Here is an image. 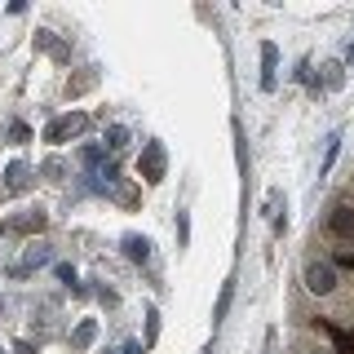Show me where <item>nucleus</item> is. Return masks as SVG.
Listing matches in <instances>:
<instances>
[{
  "label": "nucleus",
  "mask_w": 354,
  "mask_h": 354,
  "mask_svg": "<svg viewBox=\"0 0 354 354\" xmlns=\"http://www.w3.org/2000/svg\"><path fill=\"white\" fill-rule=\"evenodd\" d=\"M274 66H279V49L266 40V44H261V88H266V93L274 88Z\"/></svg>",
  "instance_id": "7"
},
{
  "label": "nucleus",
  "mask_w": 354,
  "mask_h": 354,
  "mask_svg": "<svg viewBox=\"0 0 354 354\" xmlns=\"http://www.w3.org/2000/svg\"><path fill=\"white\" fill-rule=\"evenodd\" d=\"M58 279H62V283H66V288H71V283H75V270H71V266H66V261H62V266H58Z\"/></svg>",
  "instance_id": "19"
},
{
  "label": "nucleus",
  "mask_w": 354,
  "mask_h": 354,
  "mask_svg": "<svg viewBox=\"0 0 354 354\" xmlns=\"http://www.w3.org/2000/svg\"><path fill=\"white\" fill-rule=\"evenodd\" d=\"M84 129H88V115H84V111H71V115H58L49 129H44V142L62 147L66 138H75V133H84Z\"/></svg>",
  "instance_id": "2"
},
{
  "label": "nucleus",
  "mask_w": 354,
  "mask_h": 354,
  "mask_svg": "<svg viewBox=\"0 0 354 354\" xmlns=\"http://www.w3.org/2000/svg\"><path fill=\"white\" fill-rule=\"evenodd\" d=\"M9 138H14V142H27L31 133H27V124H22V120H14V124H9Z\"/></svg>",
  "instance_id": "18"
},
{
  "label": "nucleus",
  "mask_w": 354,
  "mask_h": 354,
  "mask_svg": "<svg viewBox=\"0 0 354 354\" xmlns=\"http://www.w3.org/2000/svg\"><path fill=\"white\" fill-rule=\"evenodd\" d=\"M106 147H111V151H124V147H129V129H124V124H111V129H106Z\"/></svg>",
  "instance_id": "11"
},
{
  "label": "nucleus",
  "mask_w": 354,
  "mask_h": 354,
  "mask_svg": "<svg viewBox=\"0 0 354 354\" xmlns=\"http://www.w3.org/2000/svg\"><path fill=\"white\" fill-rule=\"evenodd\" d=\"M93 71H97V66H88V75H80V80H71V84H66V93H84V88H88V84L97 80Z\"/></svg>",
  "instance_id": "15"
},
{
  "label": "nucleus",
  "mask_w": 354,
  "mask_h": 354,
  "mask_svg": "<svg viewBox=\"0 0 354 354\" xmlns=\"http://www.w3.org/2000/svg\"><path fill=\"white\" fill-rule=\"evenodd\" d=\"M93 337H97V324H93V319L75 324V332H71V350H88V346H93Z\"/></svg>",
  "instance_id": "10"
},
{
  "label": "nucleus",
  "mask_w": 354,
  "mask_h": 354,
  "mask_svg": "<svg viewBox=\"0 0 354 354\" xmlns=\"http://www.w3.org/2000/svg\"><path fill=\"white\" fill-rule=\"evenodd\" d=\"M230 297H235V288L226 283V288H221V301H217V319H221V315H226V310H230Z\"/></svg>",
  "instance_id": "17"
},
{
  "label": "nucleus",
  "mask_w": 354,
  "mask_h": 354,
  "mask_svg": "<svg viewBox=\"0 0 354 354\" xmlns=\"http://www.w3.org/2000/svg\"><path fill=\"white\" fill-rule=\"evenodd\" d=\"M44 208H27L22 217H5L0 221V235H36V230H44Z\"/></svg>",
  "instance_id": "3"
},
{
  "label": "nucleus",
  "mask_w": 354,
  "mask_h": 354,
  "mask_svg": "<svg viewBox=\"0 0 354 354\" xmlns=\"http://www.w3.org/2000/svg\"><path fill=\"white\" fill-rule=\"evenodd\" d=\"M301 279H306V288L315 297H328V292H337V266H332L328 257H310Z\"/></svg>",
  "instance_id": "1"
},
{
  "label": "nucleus",
  "mask_w": 354,
  "mask_h": 354,
  "mask_svg": "<svg viewBox=\"0 0 354 354\" xmlns=\"http://www.w3.org/2000/svg\"><path fill=\"white\" fill-rule=\"evenodd\" d=\"M138 169H142V177H147V182H164V169H169V155H164V147H160V142H147V147H142V160H138Z\"/></svg>",
  "instance_id": "4"
},
{
  "label": "nucleus",
  "mask_w": 354,
  "mask_h": 354,
  "mask_svg": "<svg viewBox=\"0 0 354 354\" xmlns=\"http://www.w3.org/2000/svg\"><path fill=\"white\" fill-rule=\"evenodd\" d=\"M27 186H31V164L14 160V164L5 169V191H9V195H18V191H27Z\"/></svg>",
  "instance_id": "5"
},
{
  "label": "nucleus",
  "mask_w": 354,
  "mask_h": 354,
  "mask_svg": "<svg viewBox=\"0 0 354 354\" xmlns=\"http://www.w3.org/2000/svg\"><path fill=\"white\" fill-rule=\"evenodd\" d=\"M337 151H341V133H332V138H328V155H324V173L332 169V160H337Z\"/></svg>",
  "instance_id": "16"
},
{
  "label": "nucleus",
  "mask_w": 354,
  "mask_h": 354,
  "mask_svg": "<svg viewBox=\"0 0 354 354\" xmlns=\"http://www.w3.org/2000/svg\"><path fill=\"white\" fill-rule=\"evenodd\" d=\"M80 160L88 164V169H102V160H106V155H102V147H84V151H80Z\"/></svg>",
  "instance_id": "14"
},
{
  "label": "nucleus",
  "mask_w": 354,
  "mask_h": 354,
  "mask_svg": "<svg viewBox=\"0 0 354 354\" xmlns=\"http://www.w3.org/2000/svg\"><path fill=\"white\" fill-rule=\"evenodd\" d=\"M115 354H142V346H120Z\"/></svg>",
  "instance_id": "22"
},
{
  "label": "nucleus",
  "mask_w": 354,
  "mask_h": 354,
  "mask_svg": "<svg viewBox=\"0 0 354 354\" xmlns=\"http://www.w3.org/2000/svg\"><path fill=\"white\" fill-rule=\"evenodd\" d=\"M36 44H40L44 53H58V58H66V49H62L58 40H53V31H36Z\"/></svg>",
  "instance_id": "12"
},
{
  "label": "nucleus",
  "mask_w": 354,
  "mask_h": 354,
  "mask_svg": "<svg viewBox=\"0 0 354 354\" xmlns=\"http://www.w3.org/2000/svg\"><path fill=\"white\" fill-rule=\"evenodd\" d=\"M297 354H332V350H324V346H297Z\"/></svg>",
  "instance_id": "20"
},
{
  "label": "nucleus",
  "mask_w": 354,
  "mask_h": 354,
  "mask_svg": "<svg viewBox=\"0 0 354 354\" xmlns=\"http://www.w3.org/2000/svg\"><path fill=\"white\" fill-rule=\"evenodd\" d=\"M346 62H354V44H346Z\"/></svg>",
  "instance_id": "23"
},
{
  "label": "nucleus",
  "mask_w": 354,
  "mask_h": 354,
  "mask_svg": "<svg viewBox=\"0 0 354 354\" xmlns=\"http://www.w3.org/2000/svg\"><path fill=\"white\" fill-rule=\"evenodd\" d=\"M124 257L129 261H151V239L147 235H124Z\"/></svg>",
  "instance_id": "9"
},
{
  "label": "nucleus",
  "mask_w": 354,
  "mask_h": 354,
  "mask_svg": "<svg viewBox=\"0 0 354 354\" xmlns=\"http://www.w3.org/2000/svg\"><path fill=\"white\" fill-rule=\"evenodd\" d=\"M341 80H346V75H341V62H328L324 66V84L328 88H341Z\"/></svg>",
  "instance_id": "13"
},
{
  "label": "nucleus",
  "mask_w": 354,
  "mask_h": 354,
  "mask_svg": "<svg viewBox=\"0 0 354 354\" xmlns=\"http://www.w3.org/2000/svg\"><path fill=\"white\" fill-rule=\"evenodd\" d=\"M53 252H49V243H31L27 248V257H22V266H14V274H27V270H36V266H44Z\"/></svg>",
  "instance_id": "8"
},
{
  "label": "nucleus",
  "mask_w": 354,
  "mask_h": 354,
  "mask_svg": "<svg viewBox=\"0 0 354 354\" xmlns=\"http://www.w3.org/2000/svg\"><path fill=\"white\" fill-rule=\"evenodd\" d=\"M328 230H337V235H354V208L350 204H337V208H332V213H328Z\"/></svg>",
  "instance_id": "6"
},
{
  "label": "nucleus",
  "mask_w": 354,
  "mask_h": 354,
  "mask_svg": "<svg viewBox=\"0 0 354 354\" xmlns=\"http://www.w3.org/2000/svg\"><path fill=\"white\" fill-rule=\"evenodd\" d=\"M14 354H36V346H27V341H18V346H14Z\"/></svg>",
  "instance_id": "21"
}]
</instances>
